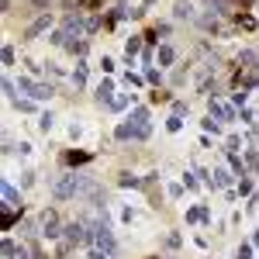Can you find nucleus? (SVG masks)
Listing matches in <instances>:
<instances>
[{"mask_svg": "<svg viewBox=\"0 0 259 259\" xmlns=\"http://www.w3.org/2000/svg\"><path fill=\"white\" fill-rule=\"evenodd\" d=\"M252 249H256V245H239V249H235V259H252Z\"/></svg>", "mask_w": 259, "mask_h": 259, "instance_id": "obj_26", "label": "nucleus"}, {"mask_svg": "<svg viewBox=\"0 0 259 259\" xmlns=\"http://www.w3.org/2000/svg\"><path fill=\"white\" fill-rule=\"evenodd\" d=\"M18 214H21V207H11V204H0V225H4V232L18 221Z\"/></svg>", "mask_w": 259, "mask_h": 259, "instance_id": "obj_9", "label": "nucleus"}, {"mask_svg": "<svg viewBox=\"0 0 259 259\" xmlns=\"http://www.w3.org/2000/svg\"><path fill=\"white\" fill-rule=\"evenodd\" d=\"M128 121H135V124H149V111H145V107H135Z\"/></svg>", "mask_w": 259, "mask_h": 259, "instance_id": "obj_21", "label": "nucleus"}, {"mask_svg": "<svg viewBox=\"0 0 259 259\" xmlns=\"http://www.w3.org/2000/svg\"><path fill=\"white\" fill-rule=\"evenodd\" d=\"M49 41H52V45H66L69 38H66V31L59 28V31H52V35H49Z\"/></svg>", "mask_w": 259, "mask_h": 259, "instance_id": "obj_27", "label": "nucleus"}, {"mask_svg": "<svg viewBox=\"0 0 259 259\" xmlns=\"http://www.w3.org/2000/svg\"><path fill=\"white\" fill-rule=\"evenodd\" d=\"M228 183H232V173H228V169H214V173H211V187H228Z\"/></svg>", "mask_w": 259, "mask_h": 259, "instance_id": "obj_15", "label": "nucleus"}, {"mask_svg": "<svg viewBox=\"0 0 259 259\" xmlns=\"http://www.w3.org/2000/svg\"><path fill=\"white\" fill-rule=\"evenodd\" d=\"M41 235L45 239H59L62 235V225H59V214L56 211H45L41 214Z\"/></svg>", "mask_w": 259, "mask_h": 259, "instance_id": "obj_5", "label": "nucleus"}, {"mask_svg": "<svg viewBox=\"0 0 259 259\" xmlns=\"http://www.w3.org/2000/svg\"><path fill=\"white\" fill-rule=\"evenodd\" d=\"M90 259H107V252H100V249H94V252H90Z\"/></svg>", "mask_w": 259, "mask_h": 259, "instance_id": "obj_39", "label": "nucleus"}, {"mask_svg": "<svg viewBox=\"0 0 259 259\" xmlns=\"http://www.w3.org/2000/svg\"><path fill=\"white\" fill-rule=\"evenodd\" d=\"M180 21H190V18H197V11H194V4L190 0H177V11H173Z\"/></svg>", "mask_w": 259, "mask_h": 259, "instance_id": "obj_12", "label": "nucleus"}, {"mask_svg": "<svg viewBox=\"0 0 259 259\" xmlns=\"http://www.w3.org/2000/svg\"><path fill=\"white\" fill-rule=\"evenodd\" d=\"M245 100H249V94H245V90H239V94H235V104H239V107H245Z\"/></svg>", "mask_w": 259, "mask_h": 259, "instance_id": "obj_37", "label": "nucleus"}, {"mask_svg": "<svg viewBox=\"0 0 259 259\" xmlns=\"http://www.w3.org/2000/svg\"><path fill=\"white\" fill-rule=\"evenodd\" d=\"M94 97L100 100V104H111V97H114V83L111 80H100V87H97V94Z\"/></svg>", "mask_w": 259, "mask_h": 259, "instance_id": "obj_14", "label": "nucleus"}, {"mask_svg": "<svg viewBox=\"0 0 259 259\" xmlns=\"http://www.w3.org/2000/svg\"><path fill=\"white\" fill-rule=\"evenodd\" d=\"M90 242L97 245L100 252H111V249H114V235H111L107 225H90Z\"/></svg>", "mask_w": 259, "mask_h": 259, "instance_id": "obj_4", "label": "nucleus"}, {"mask_svg": "<svg viewBox=\"0 0 259 259\" xmlns=\"http://www.w3.org/2000/svg\"><path fill=\"white\" fill-rule=\"evenodd\" d=\"M87 83V62H76V69H73V87H83Z\"/></svg>", "mask_w": 259, "mask_h": 259, "instance_id": "obj_18", "label": "nucleus"}, {"mask_svg": "<svg viewBox=\"0 0 259 259\" xmlns=\"http://www.w3.org/2000/svg\"><path fill=\"white\" fill-rule=\"evenodd\" d=\"M100 69H104V73H114V59L104 56V59H100Z\"/></svg>", "mask_w": 259, "mask_h": 259, "instance_id": "obj_33", "label": "nucleus"}, {"mask_svg": "<svg viewBox=\"0 0 259 259\" xmlns=\"http://www.w3.org/2000/svg\"><path fill=\"white\" fill-rule=\"evenodd\" d=\"M66 49H69L73 56H83V52H87V41H76V38H69V41H66Z\"/></svg>", "mask_w": 259, "mask_h": 259, "instance_id": "obj_22", "label": "nucleus"}, {"mask_svg": "<svg viewBox=\"0 0 259 259\" xmlns=\"http://www.w3.org/2000/svg\"><path fill=\"white\" fill-rule=\"evenodd\" d=\"M62 235H66L69 245H87V242H90V225H87V221H69V225L62 228Z\"/></svg>", "mask_w": 259, "mask_h": 259, "instance_id": "obj_3", "label": "nucleus"}, {"mask_svg": "<svg viewBox=\"0 0 259 259\" xmlns=\"http://www.w3.org/2000/svg\"><path fill=\"white\" fill-rule=\"evenodd\" d=\"M0 252H4V259H31V252H28V245H14L11 239H4V245H0Z\"/></svg>", "mask_w": 259, "mask_h": 259, "instance_id": "obj_8", "label": "nucleus"}, {"mask_svg": "<svg viewBox=\"0 0 259 259\" xmlns=\"http://www.w3.org/2000/svg\"><path fill=\"white\" fill-rule=\"evenodd\" d=\"M180 128H183V118H177V114H173V118L166 121V132H173V135H177Z\"/></svg>", "mask_w": 259, "mask_h": 259, "instance_id": "obj_24", "label": "nucleus"}, {"mask_svg": "<svg viewBox=\"0 0 259 259\" xmlns=\"http://www.w3.org/2000/svg\"><path fill=\"white\" fill-rule=\"evenodd\" d=\"M121 187H142V180L132 177V173H124V177H121Z\"/></svg>", "mask_w": 259, "mask_h": 259, "instance_id": "obj_29", "label": "nucleus"}, {"mask_svg": "<svg viewBox=\"0 0 259 259\" xmlns=\"http://www.w3.org/2000/svg\"><path fill=\"white\" fill-rule=\"evenodd\" d=\"M156 59H159V66H169V62L177 59V52H173L169 45H159V56H156Z\"/></svg>", "mask_w": 259, "mask_h": 259, "instance_id": "obj_17", "label": "nucleus"}, {"mask_svg": "<svg viewBox=\"0 0 259 259\" xmlns=\"http://www.w3.org/2000/svg\"><path fill=\"white\" fill-rule=\"evenodd\" d=\"M31 259H45V252H38V249H35V256H31Z\"/></svg>", "mask_w": 259, "mask_h": 259, "instance_id": "obj_40", "label": "nucleus"}, {"mask_svg": "<svg viewBox=\"0 0 259 259\" xmlns=\"http://www.w3.org/2000/svg\"><path fill=\"white\" fill-rule=\"evenodd\" d=\"M52 121H56V118H52V114L45 111V114H41V118H38V128H41V132H49V128H52Z\"/></svg>", "mask_w": 259, "mask_h": 259, "instance_id": "obj_30", "label": "nucleus"}, {"mask_svg": "<svg viewBox=\"0 0 259 259\" xmlns=\"http://www.w3.org/2000/svg\"><path fill=\"white\" fill-rule=\"evenodd\" d=\"M128 87H142V76H139V73H128Z\"/></svg>", "mask_w": 259, "mask_h": 259, "instance_id": "obj_36", "label": "nucleus"}, {"mask_svg": "<svg viewBox=\"0 0 259 259\" xmlns=\"http://www.w3.org/2000/svg\"><path fill=\"white\" fill-rule=\"evenodd\" d=\"M107 107H114V111H124V107H128V94H114Z\"/></svg>", "mask_w": 259, "mask_h": 259, "instance_id": "obj_20", "label": "nucleus"}, {"mask_svg": "<svg viewBox=\"0 0 259 259\" xmlns=\"http://www.w3.org/2000/svg\"><path fill=\"white\" fill-rule=\"evenodd\" d=\"M211 118H221V121H235V111H232L228 104H218V100H211Z\"/></svg>", "mask_w": 259, "mask_h": 259, "instance_id": "obj_10", "label": "nucleus"}, {"mask_svg": "<svg viewBox=\"0 0 259 259\" xmlns=\"http://www.w3.org/2000/svg\"><path fill=\"white\" fill-rule=\"evenodd\" d=\"M173 114H177V118H183V114H187V104H183V100H177V104H173Z\"/></svg>", "mask_w": 259, "mask_h": 259, "instance_id": "obj_34", "label": "nucleus"}, {"mask_svg": "<svg viewBox=\"0 0 259 259\" xmlns=\"http://www.w3.org/2000/svg\"><path fill=\"white\" fill-rule=\"evenodd\" d=\"M0 197H4V204H11V207H21V194L11 187V183H4V187H0Z\"/></svg>", "mask_w": 259, "mask_h": 259, "instance_id": "obj_13", "label": "nucleus"}, {"mask_svg": "<svg viewBox=\"0 0 259 259\" xmlns=\"http://www.w3.org/2000/svg\"><path fill=\"white\" fill-rule=\"evenodd\" d=\"M80 194V173H59L52 183V197L56 200H69Z\"/></svg>", "mask_w": 259, "mask_h": 259, "instance_id": "obj_1", "label": "nucleus"}, {"mask_svg": "<svg viewBox=\"0 0 259 259\" xmlns=\"http://www.w3.org/2000/svg\"><path fill=\"white\" fill-rule=\"evenodd\" d=\"M187 221L194 225V221H207V207H190L187 211Z\"/></svg>", "mask_w": 259, "mask_h": 259, "instance_id": "obj_19", "label": "nucleus"}, {"mask_svg": "<svg viewBox=\"0 0 259 259\" xmlns=\"http://www.w3.org/2000/svg\"><path fill=\"white\" fill-rule=\"evenodd\" d=\"M35 183V173H21V187H31Z\"/></svg>", "mask_w": 259, "mask_h": 259, "instance_id": "obj_35", "label": "nucleus"}, {"mask_svg": "<svg viewBox=\"0 0 259 259\" xmlns=\"http://www.w3.org/2000/svg\"><path fill=\"white\" fill-rule=\"evenodd\" d=\"M0 56H4V66H14V49H11V45H4Z\"/></svg>", "mask_w": 259, "mask_h": 259, "instance_id": "obj_32", "label": "nucleus"}, {"mask_svg": "<svg viewBox=\"0 0 259 259\" xmlns=\"http://www.w3.org/2000/svg\"><path fill=\"white\" fill-rule=\"evenodd\" d=\"M232 169H235V173H242V177H245V162H242V156H239V152H232Z\"/></svg>", "mask_w": 259, "mask_h": 259, "instance_id": "obj_25", "label": "nucleus"}, {"mask_svg": "<svg viewBox=\"0 0 259 259\" xmlns=\"http://www.w3.org/2000/svg\"><path fill=\"white\" fill-rule=\"evenodd\" d=\"M145 4H156V0H145Z\"/></svg>", "mask_w": 259, "mask_h": 259, "instance_id": "obj_42", "label": "nucleus"}, {"mask_svg": "<svg viewBox=\"0 0 259 259\" xmlns=\"http://www.w3.org/2000/svg\"><path fill=\"white\" fill-rule=\"evenodd\" d=\"M14 107H18V111H21V114H28V111H35V100H31V97H24V100H14Z\"/></svg>", "mask_w": 259, "mask_h": 259, "instance_id": "obj_23", "label": "nucleus"}, {"mask_svg": "<svg viewBox=\"0 0 259 259\" xmlns=\"http://www.w3.org/2000/svg\"><path fill=\"white\" fill-rule=\"evenodd\" d=\"M49 28H52V14L45 11V14H38V18L24 28V38H38V35H45V31H49Z\"/></svg>", "mask_w": 259, "mask_h": 259, "instance_id": "obj_6", "label": "nucleus"}, {"mask_svg": "<svg viewBox=\"0 0 259 259\" xmlns=\"http://www.w3.org/2000/svg\"><path fill=\"white\" fill-rule=\"evenodd\" d=\"M28 4H31V7H49L52 0H28Z\"/></svg>", "mask_w": 259, "mask_h": 259, "instance_id": "obj_38", "label": "nucleus"}, {"mask_svg": "<svg viewBox=\"0 0 259 259\" xmlns=\"http://www.w3.org/2000/svg\"><path fill=\"white\" fill-rule=\"evenodd\" d=\"M18 90H24L31 100H49L52 94H56V90H52V83H38V80H31V76H21Z\"/></svg>", "mask_w": 259, "mask_h": 259, "instance_id": "obj_2", "label": "nucleus"}, {"mask_svg": "<svg viewBox=\"0 0 259 259\" xmlns=\"http://www.w3.org/2000/svg\"><path fill=\"white\" fill-rule=\"evenodd\" d=\"M62 31H66V38H80L83 31H87V21L80 14H69V18L62 21Z\"/></svg>", "mask_w": 259, "mask_h": 259, "instance_id": "obj_7", "label": "nucleus"}, {"mask_svg": "<svg viewBox=\"0 0 259 259\" xmlns=\"http://www.w3.org/2000/svg\"><path fill=\"white\" fill-rule=\"evenodd\" d=\"M145 80H149V83H156V87H159V83H162V73H159V69H145Z\"/></svg>", "mask_w": 259, "mask_h": 259, "instance_id": "obj_28", "label": "nucleus"}, {"mask_svg": "<svg viewBox=\"0 0 259 259\" xmlns=\"http://www.w3.org/2000/svg\"><path fill=\"white\" fill-rule=\"evenodd\" d=\"M139 52H142V38H128L124 41V56H128V59H135Z\"/></svg>", "mask_w": 259, "mask_h": 259, "instance_id": "obj_16", "label": "nucleus"}, {"mask_svg": "<svg viewBox=\"0 0 259 259\" xmlns=\"http://www.w3.org/2000/svg\"><path fill=\"white\" fill-rule=\"evenodd\" d=\"M252 245H259V232H256V239H252Z\"/></svg>", "mask_w": 259, "mask_h": 259, "instance_id": "obj_41", "label": "nucleus"}, {"mask_svg": "<svg viewBox=\"0 0 259 259\" xmlns=\"http://www.w3.org/2000/svg\"><path fill=\"white\" fill-rule=\"evenodd\" d=\"M114 139H139V124L135 121H124V124H118V132H114Z\"/></svg>", "mask_w": 259, "mask_h": 259, "instance_id": "obj_11", "label": "nucleus"}, {"mask_svg": "<svg viewBox=\"0 0 259 259\" xmlns=\"http://www.w3.org/2000/svg\"><path fill=\"white\" fill-rule=\"evenodd\" d=\"M21 228H24V235H38V232H35L38 225H35V221H31V218H24V221H21Z\"/></svg>", "mask_w": 259, "mask_h": 259, "instance_id": "obj_31", "label": "nucleus"}]
</instances>
